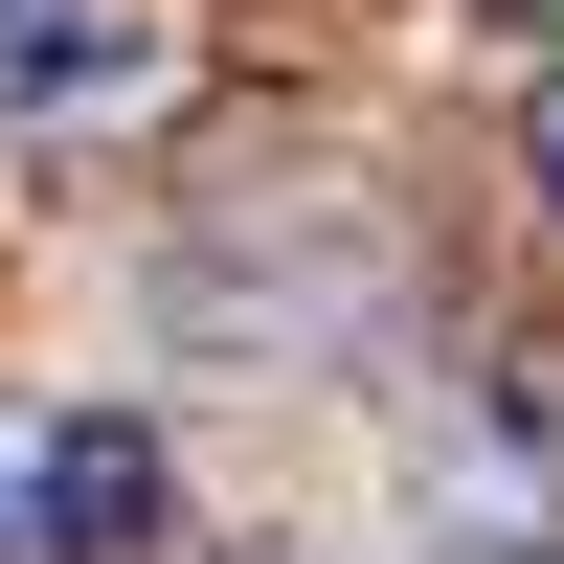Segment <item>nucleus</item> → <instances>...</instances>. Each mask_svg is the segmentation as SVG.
I'll list each match as a JSON object with an SVG mask.
<instances>
[{"label":"nucleus","mask_w":564,"mask_h":564,"mask_svg":"<svg viewBox=\"0 0 564 564\" xmlns=\"http://www.w3.org/2000/svg\"><path fill=\"white\" fill-rule=\"evenodd\" d=\"M159 520H181L159 406H68L45 430V564H159Z\"/></svg>","instance_id":"obj_1"},{"label":"nucleus","mask_w":564,"mask_h":564,"mask_svg":"<svg viewBox=\"0 0 564 564\" xmlns=\"http://www.w3.org/2000/svg\"><path fill=\"white\" fill-rule=\"evenodd\" d=\"M0 564H45V430H0Z\"/></svg>","instance_id":"obj_3"},{"label":"nucleus","mask_w":564,"mask_h":564,"mask_svg":"<svg viewBox=\"0 0 564 564\" xmlns=\"http://www.w3.org/2000/svg\"><path fill=\"white\" fill-rule=\"evenodd\" d=\"M430 564H564V542H542V520H452Z\"/></svg>","instance_id":"obj_4"},{"label":"nucleus","mask_w":564,"mask_h":564,"mask_svg":"<svg viewBox=\"0 0 564 564\" xmlns=\"http://www.w3.org/2000/svg\"><path fill=\"white\" fill-rule=\"evenodd\" d=\"M520 159H542V204H564V68H542V90H520Z\"/></svg>","instance_id":"obj_5"},{"label":"nucleus","mask_w":564,"mask_h":564,"mask_svg":"<svg viewBox=\"0 0 564 564\" xmlns=\"http://www.w3.org/2000/svg\"><path fill=\"white\" fill-rule=\"evenodd\" d=\"M226 564H339V542H226Z\"/></svg>","instance_id":"obj_6"},{"label":"nucleus","mask_w":564,"mask_h":564,"mask_svg":"<svg viewBox=\"0 0 564 564\" xmlns=\"http://www.w3.org/2000/svg\"><path fill=\"white\" fill-rule=\"evenodd\" d=\"M181 68L159 0H0V113H135Z\"/></svg>","instance_id":"obj_2"}]
</instances>
